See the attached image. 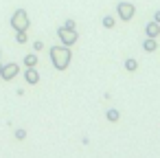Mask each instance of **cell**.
I'll return each instance as SVG.
<instances>
[{
  "mask_svg": "<svg viewBox=\"0 0 160 158\" xmlns=\"http://www.w3.org/2000/svg\"><path fill=\"white\" fill-rule=\"evenodd\" d=\"M48 55H51V64H53V68L55 70H66L68 66H70V62H72V53H70V46H51V51H48Z\"/></svg>",
  "mask_w": 160,
  "mask_h": 158,
  "instance_id": "obj_1",
  "label": "cell"
},
{
  "mask_svg": "<svg viewBox=\"0 0 160 158\" xmlns=\"http://www.w3.org/2000/svg\"><path fill=\"white\" fill-rule=\"evenodd\" d=\"M9 24L13 27V31H29V27H31L29 13L24 9H16L13 16H11V20H9Z\"/></svg>",
  "mask_w": 160,
  "mask_h": 158,
  "instance_id": "obj_2",
  "label": "cell"
},
{
  "mask_svg": "<svg viewBox=\"0 0 160 158\" xmlns=\"http://www.w3.org/2000/svg\"><path fill=\"white\" fill-rule=\"evenodd\" d=\"M57 38H59V42L64 44V46H72V44H77L79 42V33H77V29H68V27H57Z\"/></svg>",
  "mask_w": 160,
  "mask_h": 158,
  "instance_id": "obj_3",
  "label": "cell"
},
{
  "mask_svg": "<svg viewBox=\"0 0 160 158\" xmlns=\"http://www.w3.org/2000/svg\"><path fill=\"white\" fill-rule=\"evenodd\" d=\"M116 13H118V18L123 20V22H129V20H134V16H136V7L132 5V3H118L116 5Z\"/></svg>",
  "mask_w": 160,
  "mask_h": 158,
  "instance_id": "obj_4",
  "label": "cell"
},
{
  "mask_svg": "<svg viewBox=\"0 0 160 158\" xmlns=\"http://www.w3.org/2000/svg\"><path fill=\"white\" fill-rule=\"evenodd\" d=\"M18 75H20V64H16V62H7V64H2V68H0V77L5 81H13Z\"/></svg>",
  "mask_w": 160,
  "mask_h": 158,
  "instance_id": "obj_5",
  "label": "cell"
},
{
  "mask_svg": "<svg viewBox=\"0 0 160 158\" xmlns=\"http://www.w3.org/2000/svg\"><path fill=\"white\" fill-rule=\"evenodd\" d=\"M24 81H27L29 86L40 84V70H38V66H35V68H24Z\"/></svg>",
  "mask_w": 160,
  "mask_h": 158,
  "instance_id": "obj_6",
  "label": "cell"
},
{
  "mask_svg": "<svg viewBox=\"0 0 160 158\" xmlns=\"http://www.w3.org/2000/svg\"><path fill=\"white\" fill-rule=\"evenodd\" d=\"M145 35L147 38H158L160 35V24L156 20H151L149 24H145Z\"/></svg>",
  "mask_w": 160,
  "mask_h": 158,
  "instance_id": "obj_7",
  "label": "cell"
},
{
  "mask_svg": "<svg viewBox=\"0 0 160 158\" xmlns=\"http://www.w3.org/2000/svg\"><path fill=\"white\" fill-rule=\"evenodd\" d=\"M142 51L145 53H156L158 51V38H147L142 42Z\"/></svg>",
  "mask_w": 160,
  "mask_h": 158,
  "instance_id": "obj_8",
  "label": "cell"
},
{
  "mask_svg": "<svg viewBox=\"0 0 160 158\" xmlns=\"http://www.w3.org/2000/svg\"><path fill=\"white\" fill-rule=\"evenodd\" d=\"M38 62H40V57H38V53L33 51V53H29V55H24V59H22V64L27 66V68H35L38 66Z\"/></svg>",
  "mask_w": 160,
  "mask_h": 158,
  "instance_id": "obj_9",
  "label": "cell"
},
{
  "mask_svg": "<svg viewBox=\"0 0 160 158\" xmlns=\"http://www.w3.org/2000/svg\"><path fill=\"white\" fill-rule=\"evenodd\" d=\"M123 66H125V70H127V73H136V70H138V59H134V57H127Z\"/></svg>",
  "mask_w": 160,
  "mask_h": 158,
  "instance_id": "obj_10",
  "label": "cell"
},
{
  "mask_svg": "<svg viewBox=\"0 0 160 158\" xmlns=\"http://www.w3.org/2000/svg\"><path fill=\"white\" fill-rule=\"evenodd\" d=\"M105 119H108L110 123H116V121L121 119V112H118V110H114V108H110V110L105 112Z\"/></svg>",
  "mask_w": 160,
  "mask_h": 158,
  "instance_id": "obj_11",
  "label": "cell"
},
{
  "mask_svg": "<svg viewBox=\"0 0 160 158\" xmlns=\"http://www.w3.org/2000/svg\"><path fill=\"white\" fill-rule=\"evenodd\" d=\"M101 24H103L105 29H114V27H116V20H114V16H103Z\"/></svg>",
  "mask_w": 160,
  "mask_h": 158,
  "instance_id": "obj_12",
  "label": "cell"
},
{
  "mask_svg": "<svg viewBox=\"0 0 160 158\" xmlns=\"http://www.w3.org/2000/svg\"><path fill=\"white\" fill-rule=\"evenodd\" d=\"M16 42H18V44H27V42H29L27 31H16Z\"/></svg>",
  "mask_w": 160,
  "mask_h": 158,
  "instance_id": "obj_13",
  "label": "cell"
},
{
  "mask_svg": "<svg viewBox=\"0 0 160 158\" xmlns=\"http://www.w3.org/2000/svg\"><path fill=\"white\" fill-rule=\"evenodd\" d=\"M16 138H18V140H24V138H27V130H22V127L16 130Z\"/></svg>",
  "mask_w": 160,
  "mask_h": 158,
  "instance_id": "obj_14",
  "label": "cell"
},
{
  "mask_svg": "<svg viewBox=\"0 0 160 158\" xmlns=\"http://www.w3.org/2000/svg\"><path fill=\"white\" fill-rule=\"evenodd\" d=\"M33 51H35V53L44 51V42H40V40H38V42H33Z\"/></svg>",
  "mask_w": 160,
  "mask_h": 158,
  "instance_id": "obj_15",
  "label": "cell"
},
{
  "mask_svg": "<svg viewBox=\"0 0 160 158\" xmlns=\"http://www.w3.org/2000/svg\"><path fill=\"white\" fill-rule=\"evenodd\" d=\"M64 27H68V29H75V27H77V22H75L72 18H68V20L64 22Z\"/></svg>",
  "mask_w": 160,
  "mask_h": 158,
  "instance_id": "obj_16",
  "label": "cell"
},
{
  "mask_svg": "<svg viewBox=\"0 0 160 158\" xmlns=\"http://www.w3.org/2000/svg\"><path fill=\"white\" fill-rule=\"evenodd\" d=\"M153 20L160 24V9H158V11H153Z\"/></svg>",
  "mask_w": 160,
  "mask_h": 158,
  "instance_id": "obj_17",
  "label": "cell"
},
{
  "mask_svg": "<svg viewBox=\"0 0 160 158\" xmlns=\"http://www.w3.org/2000/svg\"><path fill=\"white\" fill-rule=\"evenodd\" d=\"M2 64H5V62H2V51H0V68H2Z\"/></svg>",
  "mask_w": 160,
  "mask_h": 158,
  "instance_id": "obj_18",
  "label": "cell"
}]
</instances>
